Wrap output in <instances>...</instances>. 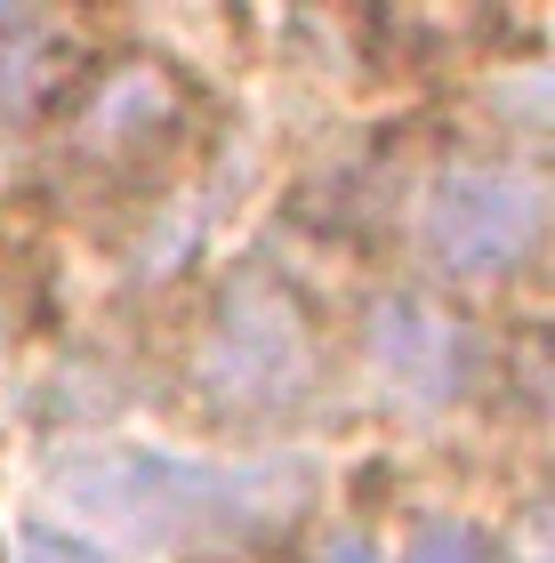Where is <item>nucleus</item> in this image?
Segmentation results:
<instances>
[{
  "label": "nucleus",
  "instance_id": "1",
  "mask_svg": "<svg viewBox=\"0 0 555 563\" xmlns=\"http://www.w3.org/2000/svg\"><path fill=\"white\" fill-rule=\"evenodd\" d=\"M540 225H547V194L523 169H459L426 201V250L451 274H499L532 258Z\"/></svg>",
  "mask_w": 555,
  "mask_h": 563
},
{
  "label": "nucleus",
  "instance_id": "3",
  "mask_svg": "<svg viewBox=\"0 0 555 563\" xmlns=\"http://www.w3.org/2000/svg\"><path fill=\"white\" fill-rule=\"evenodd\" d=\"M402 563H499V555H491V540H475V531L443 523V531H419V540L402 548Z\"/></svg>",
  "mask_w": 555,
  "mask_h": 563
},
{
  "label": "nucleus",
  "instance_id": "5",
  "mask_svg": "<svg viewBox=\"0 0 555 563\" xmlns=\"http://www.w3.org/2000/svg\"><path fill=\"white\" fill-rule=\"evenodd\" d=\"M322 563H378V555H370L363 540H338V548H331V555H322Z\"/></svg>",
  "mask_w": 555,
  "mask_h": 563
},
{
  "label": "nucleus",
  "instance_id": "4",
  "mask_svg": "<svg viewBox=\"0 0 555 563\" xmlns=\"http://www.w3.org/2000/svg\"><path fill=\"white\" fill-rule=\"evenodd\" d=\"M24 563H106V555H97L89 540H73V531H24Z\"/></svg>",
  "mask_w": 555,
  "mask_h": 563
},
{
  "label": "nucleus",
  "instance_id": "2",
  "mask_svg": "<svg viewBox=\"0 0 555 563\" xmlns=\"http://www.w3.org/2000/svg\"><path fill=\"white\" fill-rule=\"evenodd\" d=\"M57 24L48 16H0V106H33L41 89L65 81V65H48Z\"/></svg>",
  "mask_w": 555,
  "mask_h": 563
}]
</instances>
